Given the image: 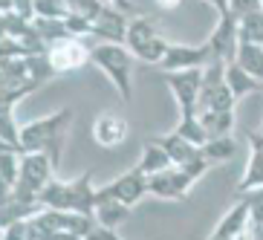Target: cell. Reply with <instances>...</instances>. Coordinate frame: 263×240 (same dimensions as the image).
Segmentation results:
<instances>
[{
    "label": "cell",
    "mask_w": 263,
    "mask_h": 240,
    "mask_svg": "<svg viewBox=\"0 0 263 240\" xmlns=\"http://www.w3.org/2000/svg\"><path fill=\"white\" fill-rule=\"evenodd\" d=\"M72 122H76L72 107H61V110H55V113H49V116L26 122L24 127H21L24 154H47L55 165H61L64 147H67V136H70V131H72Z\"/></svg>",
    "instance_id": "6da1fadb"
},
{
    "label": "cell",
    "mask_w": 263,
    "mask_h": 240,
    "mask_svg": "<svg viewBox=\"0 0 263 240\" xmlns=\"http://www.w3.org/2000/svg\"><path fill=\"white\" fill-rule=\"evenodd\" d=\"M44 209L52 211H76V214H96V200L99 188L93 186V171L78 174L76 179H52L44 191L38 194Z\"/></svg>",
    "instance_id": "7a4b0ae2"
},
{
    "label": "cell",
    "mask_w": 263,
    "mask_h": 240,
    "mask_svg": "<svg viewBox=\"0 0 263 240\" xmlns=\"http://www.w3.org/2000/svg\"><path fill=\"white\" fill-rule=\"evenodd\" d=\"M90 64L107 76V81L116 87L124 104L133 101V52L124 44H96L90 52Z\"/></svg>",
    "instance_id": "3957f363"
},
{
    "label": "cell",
    "mask_w": 263,
    "mask_h": 240,
    "mask_svg": "<svg viewBox=\"0 0 263 240\" xmlns=\"http://www.w3.org/2000/svg\"><path fill=\"white\" fill-rule=\"evenodd\" d=\"M165 84L174 93L179 116H197L200 113V90H202V70H182L165 72Z\"/></svg>",
    "instance_id": "277c9868"
},
{
    "label": "cell",
    "mask_w": 263,
    "mask_h": 240,
    "mask_svg": "<svg viewBox=\"0 0 263 240\" xmlns=\"http://www.w3.org/2000/svg\"><path fill=\"white\" fill-rule=\"evenodd\" d=\"M55 168H58V165H55L47 154H24L21 156V177H17V186L12 188V191L35 194V197H38V194L55 179Z\"/></svg>",
    "instance_id": "5b68a950"
},
{
    "label": "cell",
    "mask_w": 263,
    "mask_h": 240,
    "mask_svg": "<svg viewBox=\"0 0 263 240\" xmlns=\"http://www.w3.org/2000/svg\"><path fill=\"white\" fill-rule=\"evenodd\" d=\"M205 44L211 47V55H214V58H220V61H226V64L237 61V49H240V21L232 15V12L220 15V21H217L214 32L205 38Z\"/></svg>",
    "instance_id": "8992f818"
},
{
    "label": "cell",
    "mask_w": 263,
    "mask_h": 240,
    "mask_svg": "<svg viewBox=\"0 0 263 240\" xmlns=\"http://www.w3.org/2000/svg\"><path fill=\"white\" fill-rule=\"evenodd\" d=\"M99 191L113 197V200H122L124 206L133 209V206H139V202L145 200V194H151V186H147V174L136 165V168H130L127 174L110 179L107 186H101Z\"/></svg>",
    "instance_id": "52a82bcc"
},
{
    "label": "cell",
    "mask_w": 263,
    "mask_h": 240,
    "mask_svg": "<svg viewBox=\"0 0 263 240\" xmlns=\"http://www.w3.org/2000/svg\"><path fill=\"white\" fill-rule=\"evenodd\" d=\"M214 61V55H211V47L209 44H171L168 55L162 58L159 64V70L162 72H182V70H202L205 64Z\"/></svg>",
    "instance_id": "ba28073f"
},
{
    "label": "cell",
    "mask_w": 263,
    "mask_h": 240,
    "mask_svg": "<svg viewBox=\"0 0 263 240\" xmlns=\"http://www.w3.org/2000/svg\"><path fill=\"white\" fill-rule=\"evenodd\" d=\"M147 186H151V194L159 197V200H168V202H182L188 200V194L194 188V179L188 177L182 168H168V171H159L154 177H147Z\"/></svg>",
    "instance_id": "9c48e42d"
},
{
    "label": "cell",
    "mask_w": 263,
    "mask_h": 240,
    "mask_svg": "<svg viewBox=\"0 0 263 240\" xmlns=\"http://www.w3.org/2000/svg\"><path fill=\"white\" fill-rule=\"evenodd\" d=\"M90 52L93 49L84 47L81 38H67V41H58L49 47V61H52L55 72H72L78 67L90 64Z\"/></svg>",
    "instance_id": "30bf717a"
},
{
    "label": "cell",
    "mask_w": 263,
    "mask_h": 240,
    "mask_svg": "<svg viewBox=\"0 0 263 240\" xmlns=\"http://www.w3.org/2000/svg\"><path fill=\"white\" fill-rule=\"evenodd\" d=\"M249 226H252V211H249V202L243 200V197H237V200L226 209V214L220 217V223L214 226L211 237H217V240H234V237H240V234H246Z\"/></svg>",
    "instance_id": "8fae6325"
},
{
    "label": "cell",
    "mask_w": 263,
    "mask_h": 240,
    "mask_svg": "<svg viewBox=\"0 0 263 240\" xmlns=\"http://www.w3.org/2000/svg\"><path fill=\"white\" fill-rule=\"evenodd\" d=\"M127 26H130V21L124 17L122 9H116V6L107 3L104 12L96 17V24H93V38L99 41V44H124Z\"/></svg>",
    "instance_id": "7c38bea8"
},
{
    "label": "cell",
    "mask_w": 263,
    "mask_h": 240,
    "mask_svg": "<svg viewBox=\"0 0 263 240\" xmlns=\"http://www.w3.org/2000/svg\"><path fill=\"white\" fill-rule=\"evenodd\" d=\"M127 119L113 113V110H104L99 113L93 122V139L99 142L101 147H119L124 139H127Z\"/></svg>",
    "instance_id": "4fadbf2b"
},
{
    "label": "cell",
    "mask_w": 263,
    "mask_h": 240,
    "mask_svg": "<svg viewBox=\"0 0 263 240\" xmlns=\"http://www.w3.org/2000/svg\"><path fill=\"white\" fill-rule=\"evenodd\" d=\"M162 32H159V24H156L154 17H145V15H136L130 21V26H127V38H124V47L133 52V58H136V52L139 49H145L147 44L154 38H159Z\"/></svg>",
    "instance_id": "5bb4252c"
},
{
    "label": "cell",
    "mask_w": 263,
    "mask_h": 240,
    "mask_svg": "<svg viewBox=\"0 0 263 240\" xmlns=\"http://www.w3.org/2000/svg\"><path fill=\"white\" fill-rule=\"evenodd\" d=\"M96 223L107 226V229H119V226L130 217V206H124L122 200H113L107 194L99 191V200H96Z\"/></svg>",
    "instance_id": "9a60e30c"
},
{
    "label": "cell",
    "mask_w": 263,
    "mask_h": 240,
    "mask_svg": "<svg viewBox=\"0 0 263 240\" xmlns=\"http://www.w3.org/2000/svg\"><path fill=\"white\" fill-rule=\"evenodd\" d=\"M209 133V139H217V136H232V131L237 127V119H234V110H200L197 113Z\"/></svg>",
    "instance_id": "2e32d148"
},
{
    "label": "cell",
    "mask_w": 263,
    "mask_h": 240,
    "mask_svg": "<svg viewBox=\"0 0 263 240\" xmlns=\"http://www.w3.org/2000/svg\"><path fill=\"white\" fill-rule=\"evenodd\" d=\"M156 142L165 147V154L174 159V165H185V162H191V159H197V156H200V147L191 145L188 139H182L177 131L165 133V136H156Z\"/></svg>",
    "instance_id": "e0dca14e"
},
{
    "label": "cell",
    "mask_w": 263,
    "mask_h": 240,
    "mask_svg": "<svg viewBox=\"0 0 263 240\" xmlns=\"http://www.w3.org/2000/svg\"><path fill=\"white\" fill-rule=\"evenodd\" d=\"M226 84L232 87L234 99L243 101L249 93H260L263 81H257V78H255V76H249V72L243 70V67H240L237 61H232L229 67H226Z\"/></svg>",
    "instance_id": "ac0fdd59"
},
{
    "label": "cell",
    "mask_w": 263,
    "mask_h": 240,
    "mask_svg": "<svg viewBox=\"0 0 263 240\" xmlns=\"http://www.w3.org/2000/svg\"><path fill=\"white\" fill-rule=\"evenodd\" d=\"M139 168L145 171L147 177H154V174H159V171L174 168V159H171V156L165 154V147L159 145V142H156V139H151V142H145V147H142Z\"/></svg>",
    "instance_id": "d6986e66"
},
{
    "label": "cell",
    "mask_w": 263,
    "mask_h": 240,
    "mask_svg": "<svg viewBox=\"0 0 263 240\" xmlns=\"http://www.w3.org/2000/svg\"><path fill=\"white\" fill-rule=\"evenodd\" d=\"M21 127H24V124L15 122V107L0 104V145L9 147V151L24 154V145H21Z\"/></svg>",
    "instance_id": "ffe728a7"
},
{
    "label": "cell",
    "mask_w": 263,
    "mask_h": 240,
    "mask_svg": "<svg viewBox=\"0 0 263 240\" xmlns=\"http://www.w3.org/2000/svg\"><path fill=\"white\" fill-rule=\"evenodd\" d=\"M257 188H263V154L252 151V154H249V159H246V171H243V177H240L234 194H237V197H243V194L257 191Z\"/></svg>",
    "instance_id": "44dd1931"
},
{
    "label": "cell",
    "mask_w": 263,
    "mask_h": 240,
    "mask_svg": "<svg viewBox=\"0 0 263 240\" xmlns=\"http://www.w3.org/2000/svg\"><path fill=\"white\" fill-rule=\"evenodd\" d=\"M237 64L249 72V76H255L257 81H263V47H260V44H249V41H240Z\"/></svg>",
    "instance_id": "7402d4cb"
},
{
    "label": "cell",
    "mask_w": 263,
    "mask_h": 240,
    "mask_svg": "<svg viewBox=\"0 0 263 240\" xmlns=\"http://www.w3.org/2000/svg\"><path fill=\"white\" fill-rule=\"evenodd\" d=\"M200 154L209 159L211 165H220V162H229L234 154H237V142L232 136H217V139H209L205 145L200 147Z\"/></svg>",
    "instance_id": "603a6c76"
},
{
    "label": "cell",
    "mask_w": 263,
    "mask_h": 240,
    "mask_svg": "<svg viewBox=\"0 0 263 240\" xmlns=\"http://www.w3.org/2000/svg\"><path fill=\"white\" fill-rule=\"evenodd\" d=\"M21 156L17 151H9L3 147L0 151V182H3V191H12L17 186V177H21Z\"/></svg>",
    "instance_id": "cb8c5ba5"
},
{
    "label": "cell",
    "mask_w": 263,
    "mask_h": 240,
    "mask_svg": "<svg viewBox=\"0 0 263 240\" xmlns=\"http://www.w3.org/2000/svg\"><path fill=\"white\" fill-rule=\"evenodd\" d=\"M35 29H38L41 41L47 44V49L52 47V44H58V41L72 38L70 29H67V24L58 21V17H35Z\"/></svg>",
    "instance_id": "d4e9b609"
},
{
    "label": "cell",
    "mask_w": 263,
    "mask_h": 240,
    "mask_svg": "<svg viewBox=\"0 0 263 240\" xmlns=\"http://www.w3.org/2000/svg\"><path fill=\"white\" fill-rule=\"evenodd\" d=\"M174 131H177L182 139H188L191 145H197V147H202L205 142H209V133H205V127H202L200 116H179V122H177Z\"/></svg>",
    "instance_id": "484cf974"
},
{
    "label": "cell",
    "mask_w": 263,
    "mask_h": 240,
    "mask_svg": "<svg viewBox=\"0 0 263 240\" xmlns=\"http://www.w3.org/2000/svg\"><path fill=\"white\" fill-rule=\"evenodd\" d=\"M240 41H249V44H260L263 47V9L255 15H246L240 21Z\"/></svg>",
    "instance_id": "4316f807"
},
{
    "label": "cell",
    "mask_w": 263,
    "mask_h": 240,
    "mask_svg": "<svg viewBox=\"0 0 263 240\" xmlns=\"http://www.w3.org/2000/svg\"><path fill=\"white\" fill-rule=\"evenodd\" d=\"M67 6H70V15H81V17H90L96 24V17L104 12L107 6V0H67Z\"/></svg>",
    "instance_id": "83f0119b"
},
{
    "label": "cell",
    "mask_w": 263,
    "mask_h": 240,
    "mask_svg": "<svg viewBox=\"0 0 263 240\" xmlns=\"http://www.w3.org/2000/svg\"><path fill=\"white\" fill-rule=\"evenodd\" d=\"M35 15L64 21V17L70 15V6H67V0H35Z\"/></svg>",
    "instance_id": "f1b7e54d"
},
{
    "label": "cell",
    "mask_w": 263,
    "mask_h": 240,
    "mask_svg": "<svg viewBox=\"0 0 263 240\" xmlns=\"http://www.w3.org/2000/svg\"><path fill=\"white\" fill-rule=\"evenodd\" d=\"M64 24L70 29L72 38H84V35H93V21L90 17H81V15H67Z\"/></svg>",
    "instance_id": "f546056e"
},
{
    "label": "cell",
    "mask_w": 263,
    "mask_h": 240,
    "mask_svg": "<svg viewBox=\"0 0 263 240\" xmlns=\"http://www.w3.org/2000/svg\"><path fill=\"white\" fill-rule=\"evenodd\" d=\"M260 9H263V0H229V12L237 21H243L246 15H255Z\"/></svg>",
    "instance_id": "4dcf8cb0"
},
{
    "label": "cell",
    "mask_w": 263,
    "mask_h": 240,
    "mask_svg": "<svg viewBox=\"0 0 263 240\" xmlns=\"http://www.w3.org/2000/svg\"><path fill=\"white\" fill-rule=\"evenodd\" d=\"M243 200L249 202V211H252V226H263V188L243 194Z\"/></svg>",
    "instance_id": "1f68e13d"
},
{
    "label": "cell",
    "mask_w": 263,
    "mask_h": 240,
    "mask_svg": "<svg viewBox=\"0 0 263 240\" xmlns=\"http://www.w3.org/2000/svg\"><path fill=\"white\" fill-rule=\"evenodd\" d=\"M177 168H182L188 174V177L194 179V182H197V179L200 177H205V174H209V168H211V162L209 159H205V156H197V159H191V162H185V165H177Z\"/></svg>",
    "instance_id": "d6a6232c"
},
{
    "label": "cell",
    "mask_w": 263,
    "mask_h": 240,
    "mask_svg": "<svg viewBox=\"0 0 263 240\" xmlns=\"http://www.w3.org/2000/svg\"><path fill=\"white\" fill-rule=\"evenodd\" d=\"M3 240H29V220L3 226Z\"/></svg>",
    "instance_id": "836d02e7"
},
{
    "label": "cell",
    "mask_w": 263,
    "mask_h": 240,
    "mask_svg": "<svg viewBox=\"0 0 263 240\" xmlns=\"http://www.w3.org/2000/svg\"><path fill=\"white\" fill-rule=\"evenodd\" d=\"M84 240H124V237L116 232V229H107V226H99V223H96L93 229L87 232Z\"/></svg>",
    "instance_id": "e575fe53"
},
{
    "label": "cell",
    "mask_w": 263,
    "mask_h": 240,
    "mask_svg": "<svg viewBox=\"0 0 263 240\" xmlns=\"http://www.w3.org/2000/svg\"><path fill=\"white\" fill-rule=\"evenodd\" d=\"M246 142L252 151H257V154H263V133L260 131H246Z\"/></svg>",
    "instance_id": "d590c367"
},
{
    "label": "cell",
    "mask_w": 263,
    "mask_h": 240,
    "mask_svg": "<svg viewBox=\"0 0 263 240\" xmlns=\"http://www.w3.org/2000/svg\"><path fill=\"white\" fill-rule=\"evenodd\" d=\"M110 6L122 9V12H136V6H133V0H107Z\"/></svg>",
    "instance_id": "8d00e7d4"
},
{
    "label": "cell",
    "mask_w": 263,
    "mask_h": 240,
    "mask_svg": "<svg viewBox=\"0 0 263 240\" xmlns=\"http://www.w3.org/2000/svg\"><path fill=\"white\" fill-rule=\"evenodd\" d=\"M205 3H211L220 15H226V12H229V0H205Z\"/></svg>",
    "instance_id": "74e56055"
},
{
    "label": "cell",
    "mask_w": 263,
    "mask_h": 240,
    "mask_svg": "<svg viewBox=\"0 0 263 240\" xmlns=\"http://www.w3.org/2000/svg\"><path fill=\"white\" fill-rule=\"evenodd\" d=\"M185 0H156V6H162V9H177V6H182Z\"/></svg>",
    "instance_id": "f35d334b"
},
{
    "label": "cell",
    "mask_w": 263,
    "mask_h": 240,
    "mask_svg": "<svg viewBox=\"0 0 263 240\" xmlns=\"http://www.w3.org/2000/svg\"><path fill=\"white\" fill-rule=\"evenodd\" d=\"M249 232L255 234V240H263V226H249Z\"/></svg>",
    "instance_id": "ab89813d"
},
{
    "label": "cell",
    "mask_w": 263,
    "mask_h": 240,
    "mask_svg": "<svg viewBox=\"0 0 263 240\" xmlns=\"http://www.w3.org/2000/svg\"><path fill=\"white\" fill-rule=\"evenodd\" d=\"M0 9L3 12H12V0H0Z\"/></svg>",
    "instance_id": "60d3db41"
},
{
    "label": "cell",
    "mask_w": 263,
    "mask_h": 240,
    "mask_svg": "<svg viewBox=\"0 0 263 240\" xmlns=\"http://www.w3.org/2000/svg\"><path fill=\"white\" fill-rule=\"evenodd\" d=\"M234 240H255V234H252V232H246V234H240V237H234Z\"/></svg>",
    "instance_id": "b9f144b4"
},
{
    "label": "cell",
    "mask_w": 263,
    "mask_h": 240,
    "mask_svg": "<svg viewBox=\"0 0 263 240\" xmlns=\"http://www.w3.org/2000/svg\"><path fill=\"white\" fill-rule=\"evenodd\" d=\"M260 133H263V124H260Z\"/></svg>",
    "instance_id": "7bdbcfd3"
},
{
    "label": "cell",
    "mask_w": 263,
    "mask_h": 240,
    "mask_svg": "<svg viewBox=\"0 0 263 240\" xmlns=\"http://www.w3.org/2000/svg\"><path fill=\"white\" fill-rule=\"evenodd\" d=\"M209 240H217V237H209Z\"/></svg>",
    "instance_id": "ee69618b"
},
{
    "label": "cell",
    "mask_w": 263,
    "mask_h": 240,
    "mask_svg": "<svg viewBox=\"0 0 263 240\" xmlns=\"http://www.w3.org/2000/svg\"><path fill=\"white\" fill-rule=\"evenodd\" d=\"M260 93H263V87H260Z\"/></svg>",
    "instance_id": "f6af8a7d"
}]
</instances>
